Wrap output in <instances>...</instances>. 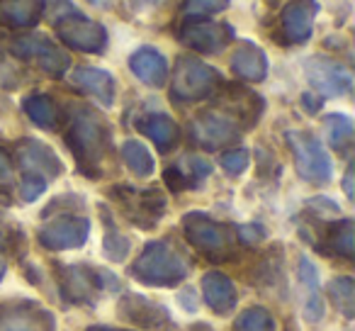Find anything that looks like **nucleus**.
Segmentation results:
<instances>
[{"label": "nucleus", "instance_id": "f257e3e1", "mask_svg": "<svg viewBox=\"0 0 355 331\" xmlns=\"http://www.w3.org/2000/svg\"><path fill=\"white\" fill-rule=\"evenodd\" d=\"M110 127L93 108H76L71 114L66 142L78 161V171L88 178H100L103 158L110 148Z\"/></svg>", "mask_w": 355, "mask_h": 331}, {"label": "nucleus", "instance_id": "f03ea898", "mask_svg": "<svg viewBox=\"0 0 355 331\" xmlns=\"http://www.w3.org/2000/svg\"><path fill=\"white\" fill-rule=\"evenodd\" d=\"M132 278L144 285L153 287H173L188 278L190 263L180 251L168 241H151L144 246L141 256L132 263Z\"/></svg>", "mask_w": 355, "mask_h": 331}, {"label": "nucleus", "instance_id": "7ed1b4c3", "mask_svg": "<svg viewBox=\"0 0 355 331\" xmlns=\"http://www.w3.org/2000/svg\"><path fill=\"white\" fill-rule=\"evenodd\" d=\"M49 17L59 40L69 44L71 49L85 51V54H100L107 46V30L100 22L90 20L80 10H76L69 0H56Z\"/></svg>", "mask_w": 355, "mask_h": 331}, {"label": "nucleus", "instance_id": "20e7f679", "mask_svg": "<svg viewBox=\"0 0 355 331\" xmlns=\"http://www.w3.org/2000/svg\"><path fill=\"white\" fill-rule=\"evenodd\" d=\"M222 85V74L205 61L193 59V56H180L173 74V98L183 103H195L214 95Z\"/></svg>", "mask_w": 355, "mask_h": 331}, {"label": "nucleus", "instance_id": "39448f33", "mask_svg": "<svg viewBox=\"0 0 355 331\" xmlns=\"http://www.w3.org/2000/svg\"><path fill=\"white\" fill-rule=\"evenodd\" d=\"M183 234L200 253L212 261H222L234 248V232L227 224L214 222L202 212H188L183 217Z\"/></svg>", "mask_w": 355, "mask_h": 331}, {"label": "nucleus", "instance_id": "423d86ee", "mask_svg": "<svg viewBox=\"0 0 355 331\" xmlns=\"http://www.w3.org/2000/svg\"><path fill=\"white\" fill-rule=\"evenodd\" d=\"M287 144L292 148V156H295L297 173L306 180V183L324 185L331 180V158L326 153V148L321 146V142L309 132H287Z\"/></svg>", "mask_w": 355, "mask_h": 331}, {"label": "nucleus", "instance_id": "0eeeda50", "mask_svg": "<svg viewBox=\"0 0 355 331\" xmlns=\"http://www.w3.org/2000/svg\"><path fill=\"white\" fill-rule=\"evenodd\" d=\"M114 200L122 203V210L127 219H132L137 227L151 229L158 219L166 214V195L161 188H146V190H134L129 185H114L112 188Z\"/></svg>", "mask_w": 355, "mask_h": 331}, {"label": "nucleus", "instance_id": "6e6552de", "mask_svg": "<svg viewBox=\"0 0 355 331\" xmlns=\"http://www.w3.org/2000/svg\"><path fill=\"white\" fill-rule=\"evenodd\" d=\"M10 51L22 61H37V66L54 78H61L71 69V56L61 46H56L54 42L40 35L20 37L10 44Z\"/></svg>", "mask_w": 355, "mask_h": 331}, {"label": "nucleus", "instance_id": "1a4fd4ad", "mask_svg": "<svg viewBox=\"0 0 355 331\" xmlns=\"http://www.w3.org/2000/svg\"><path fill=\"white\" fill-rule=\"evenodd\" d=\"M193 139L195 144H200L202 148H222L234 144L239 137H241V124L232 117L229 112H222V110H207V112L198 114L193 119Z\"/></svg>", "mask_w": 355, "mask_h": 331}, {"label": "nucleus", "instance_id": "9d476101", "mask_svg": "<svg viewBox=\"0 0 355 331\" xmlns=\"http://www.w3.org/2000/svg\"><path fill=\"white\" fill-rule=\"evenodd\" d=\"M304 76L311 88L326 98H340L353 90V74L343 64L326 56H311L304 64Z\"/></svg>", "mask_w": 355, "mask_h": 331}, {"label": "nucleus", "instance_id": "9b49d317", "mask_svg": "<svg viewBox=\"0 0 355 331\" xmlns=\"http://www.w3.org/2000/svg\"><path fill=\"white\" fill-rule=\"evenodd\" d=\"M0 331H54L49 309L32 300L0 302Z\"/></svg>", "mask_w": 355, "mask_h": 331}, {"label": "nucleus", "instance_id": "f8f14e48", "mask_svg": "<svg viewBox=\"0 0 355 331\" xmlns=\"http://www.w3.org/2000/svg\"><path fill=\"white\" fill-rule=\"evenodd\" d=\"M90 222L78 214H59L40 229V244L49 251H71L88 241Z\"/></svg>", "mask_w": 355, "mask_h": 331}, {"label": "nucleus", "instance_id": "ddd939ff", "mask_svg": "<svg viewBox=\"0 0 355 331\" xmlns=\"http://www.w3.org/2000/svg\"><path fill=\"white\" fill-rule=\"evenodd\" d=\"M110 273H98L90 266H66L61 271V295L71 305H90L103 295V280Z\"/></svg>", "mask_w": 355, "mask_h": 331}, {"label": "nucleus", "instance_id": "4468645a", "mask_svg": "<svg viewBox=\"0 0 355 331\" xmlns=\"http://www.w3.org/2000/svg\"><path fill=\"white\" fill-rule=\"evenodd\" d=\"M232 27L222 22L185 20L178 32V40L200 54H219L232 42Z\"/></svg>", "mask_w": 355, "mask_h": 331}, {"label": "nucleus", "instance_id": "2eb2a0df", "mask_svg": "<svg viewBox=\"0 0 355 331\" xmlns=\"http://www.w3.org/2000/svg\"><path fill=\"white\" fill-rule=\"evenodd\" d=\"M17 161H20L25 176H35L42 180H54L64 171V163L56 151L37 139H22L17 144Z\"/></svg>", "mask_w": 355, "mask_h": 331}, {"label": "nucleus", "instance_id": "dca6fc26", "mask_svg": "<svg viewBox=\"0 0 355 331\" xmlns=\"http://www.w3.org/2000/svg\"><path fill=\"white\" fill-rule=\"evenodd\" d=\"M319 12L316 0H292L280 12V35L287 44H304L314 32V20Z\"/></svg>", "mask_w": 355, "mask_h": 331}, {"label": "nucleus", "instance_id": "f3484780", "mask_svg": "<svg viewBox=\"0 0 355 331\" xmlns=\"http://www.w3.org/2000/svg\"><path fill=\"white\" fill-rule=\"evenodd\" d=\"M119 319L132 326H144V329H161V324L168 321V309L163 305H156L148 297L141 295H124L119 300L117 309Z\"/></svg>", "mask_w": 355, "mask_h": 331}, {"label": "nucleus", "instance_id": "a211bd4d", "mask_svg": "<svg viewBox=\"0 0 355 331\" xmlns=\"http://www.w3.org/2000/svg\"><path fill=\"white\" fill-rule=\"evenodd\" d=\"M129 69L144 85H151V88H161L168 78L166 56L153 46H141V49L134 51L129 56Z\"/></svg>", "mask_w": 355, "mask_h": 331}, {"label": "nucleus", "instance_id": "6ab92c4d", "mask_svg": "<svg viewBox=\"0 0 355 331\" xmlns=\"http://www.w3.org/2000/svg\"><path fill=\"white\" fill-rule=\"evenodd\" d=\"M232 71L241 80H251V83H261L268 76V56L261 46H256L253 42L243 40L236 46L232 56Z\"/></svg>", "mask_w": 355, "mask_h": 331}, {"label": "nucleus", "instance_id": "aec40b11", "mask_svg": "<svg viewBox=\"0 0 355 331\" xmlns=\"http://www.w3.org/2000/svg\"><path fill=\"white\" fill-rule=\"evenodd\" d=\"M202 297L212 312L217 314H229L236 307V285L232 282V278L224 275L219 271H209L202 278Z\"/></svg>", "mask_w": 355, "mask_h": 331}, {"label": "nucleus", "instance_id": "412c9836", "mask_svg": "<svg viewBox=\"0 0 355 331\" xmlns=\"http://www.w3.org/2000/svg\"><path fill=\"white\" fill-rule=\"evenodd\" d=\"M71 80H73L76 88H80L83 93L98 98L105 108H112L114 90H117L114 88L112 74H107V71H103V69H95V66H80V69L73 71Z\"/></svg>", "mask_w": 355, "mask_h": 331}, {"label": "nucleus", "instance_id": "4be33fe9", "mask_svg": "<svg viewBox=\"0 0 355 331\" xmlns=\"http://www.w3.org/2000/svg\"><path fill=\"white\" fill-rule=\"evenodd\" d=\"M44 10V0H0V25L10 30L35 27Z\"/></svg>", "mask_w": 355, "mask_h": 331}, {"label": "nucleus", "instance_id": "5701e85b", "mask_svg": "<svg viewBox=\"0 0 355 331\" xmlns=\"http://www.w3.org/2000/svg\"><path fill=\"white\" fill-rule=\"evenodd\" d=\"M137 127H139V132L146 134V137L156 144L161 153H168L178 144V139H180L178 124L173 122L168 114H161V112L144 114V117L137 122Z\"/></svg>", "mask_w": 355, "mask_h": 331}, {"label": "nucleus", "instance_id": "b1692460", "mask_svg": "<svg viewBox=\"0 0 355 331\" xmlns=\"http://www.w3.org/2000/svg\"><path fill=\"white\" fill-rule=\"evenodd\" d=\"M22 110L25 114L42 129H49L54 132L61 122V112H59V105L49 98V95H42V93H35V95H27L22 100Z\"/></svg>", "mask_w": 355, "mask_h": 331}, {"label": "nucleus", "instance_id": "393cba45", "mask_svg": "<svg viewBox=\"0 0 355 331\" xmlns=\"http://www.w3.org/2000/svg\"><path fill=\"white\" fill-rule=\"evenodd\" d=\"M326 244L340 258L355 256V222L353 219H340L336 224H329L326 229Z\"/></svg>", "mask_w": 355, "mask_h": 331}, {"label": "nucleus", "instance_id": "a878e982", "mask_svg": "<svg viewBox=\"0 0 355 331\" xmlns=\"http://www.w3.org/2000/svg\"><path fill=\"white\" fill-rule=\"evenodd\" d=\"M122 158L134 176L148 178V176L156 171V161H153L151 151H148L141 142H137V139H127V142L122 144Z\"/></svg>", "mask_w": 355, "mask_h": 331}, {"label": "nucleus", "instance_id": "bb28decb", "mask_svg": "<svg viewBox=\"0 0 355 331\" xmlns=\"http://www.w3.org/2000/svg\"><path fill=\"white\" fill-rule=\"evenodd\" d=\"M324 132L329 144L336 148V151H348V146L353 144V119L348 114L334 112L324 119Z\"/></svg>", "mask_w": 355, "mask_h": 331}, {"label": "nucleus", "instance_id": "cd10ccee", "mask_svg": "<svg viewBox=\"0 0 355 331\" xmlns=\"http://www.w3.org/2000/svg\"><path fill=\"white\" fill-rule=\"evenodd\" d=\"M329 295L334 300L336 309L345 316V319H353L355 316V282L353 278L348 275H340L334 278L329 285Z\"/></svg>", "mask_w": 355, "mask_h": 331}, {"label": "nucleus", "instance_id": "c85d7f7f", "mask_svg": "<svg viewBox=\"0 0 355 331\" xmlns=\"http://www.w3.org/2000/svg\"><path fill=\"white\" fill-rule=\"evenodd\" d=\"M234 331H275V319L266 307H248L236 316Z\"/></svg>", "mask_w": 355, "mask_h": 331}, {"label": "nucleus", "instance_id": "c756f323", "mask_svg": "<svg viewBox=\"0 0 355 331\" xmlns=\"http://www.w3.org/2000/svg\"><path fill=\"white\" fill-rule=\"evenodd\" d=\"M229 0H188L180 10L185 20H202L207 15H217V12L227 10Z\"/></svg>", "mask_w": 355, "mask_h": 331}, {"label": "nucleus", "instance_id": "7c9ffc66", "mask_svg": "<svg viewBox=\"0 0 355 331\" xmlns=\"http://www.w3.org/2000/svg\"><path fill=\"white\" fill-rule=\"evenodd\" d=\"M129 248H132L129 239L122 237V234H119L117 229L110 224L107 234H105V239H103V253H105V256H107L110 261H114V263H122L124 258L129 256Z\"/></svg>", "mask_w": 355, "mask_h": 331}, {"label": "nucleus", "instance_id": "2f4dec72", "mask_svg": "<svg viewBox=\"0 0 355 331\" xmlns=\"http://www.w3.org/2000/svg\"><path fill=\"white\" fill-rule=\"evenodd\" d=\"M248 161H251V156L246 148H232V151L222 153V169L229 176H241L248 169Z\"/></svg>", "mask_w": 355, "mask_h": 331}, {"label": "nucleus", "instance_id": "473e14b6", "mask_svg": "<svg viewBox=\"0 0 355 331\" xmlns=\"http://www.w3.org/2000/svg\"><path fill=\"white\" fill-rule=\"evenodd\" d=\"M20 69L12 64L10 59L6 56V51L0 49V88L6 90H15L20 85Z\"/></svg>", "mask_w": 355, "mask_h": 331}, {"label": "nucleus", "instance_id": "72a5a7b5", "mask_svg": "<svg viewBox=\"0 0 355 331\" xmlns=\"http://www.w3.org/2000/svg\"><path fill=\"white\" fill-rule=\"evenodd\" d=\"M185 163L190 166V171H183L185 178H188V183H190V188L198 185V183H202V180L212 173V163L205 161V158H200V156H188V161Z\"/></svg>", "mask_w": 355, "mask_h": 331}, {"label": "nucleus", "instance_id": "f704fd0d", "mask_svg": "<svg viewBox=\"0 0 355 331\" xmlns=\"http://www.w3.org/2000/svg\"><path fill=\"white\" fill-rule=\"evenodd\" d=\"M300 280L309 292H319V273H316L314 263L306 256L300 258Z\"/></svg>", "mask_w": 355, "mask_h": 331}, {"label": "nucleus", "instance_id": "c9c22d12", "mask_svg": "<svg viewBox=\"0 0 355 331\" xmlns=\"http://www.w3.org/2000/svg\"><path fill=\"white\" fill-rule=\"evenodd\" d=\"M44 190H46V180L35 178V176H25L20 193H22V200H25V203H35Z\"/></svg>", "mask_w": 355, "mask_h": 331}, {"label": "nucleus", "instance_id": "e433bc0d", "mask_svg": "<svg viewBox=\"0 0 355 331\" xmlns=\"http://www.w3.org/2000/svg\"><path fill=\"white\" fill-rule=\"evenodd\" d=\"M163 180H166V185L173 190V193H180V190L190 188L188 178H185V173H183V169H180V166H171V169H166Z\"/></svg>", "mask_w": 355, "mask_h": 331}, {"label": "nucleus", "instance_id": "4c0bfd02", "mask_svg": "<svg viewBox=\"0 0 355 331\" xmlns=\"http://www.w3.org/2000/svg\"><path fill=\"white\" fill-rule=\"evenodd\" d=\"M236 237L241 239L243 244H251V246H256V244L263 241V237H266V229L258 227V224H246V227L236 229Z\"/></svg>", "mask_w": 355, "mask_h": 331}, {"label": "nucleus", "instance_id": "58836bf2", "mask_svg": "<svg viewBox=\"0 0 355 331\" xmlns=\"http://www.w3.org/2000/svg\"><path fill=\"white\" fill-rule=\"evenodd\" d=\"M304 316L309 321H319L324 316V302H321L319 292H309V300H306L304 307Z\"/></svg>", "mask_w": 355, "mask_h": 331}, {"label": "nucleus", "instance_id": "ea45409f", "mask_svg": "<svg viewBox=\"0 0 355 331\" xmlns=\"http://www.w3.org/2000/svg\"><path fill=\"white\" fill-rule=\"evenodd\" d=\"M12 185V163L8 153L0 148V190H8Z\"/></svg>", "mask_w": 355, "mask_h": 331}, {"label": "nucleus", "instance_id": "a19ab883", "mask_svg": "<svg viewBox=\"0 0 355 331\" xmlns=\"http://www.w3.org/2000/svg\"><path fill=\"white\" fill-rule=\"evenodd\" d=\"M302 105H304V108L309 110L311 114H314V112H319V110H321V100H319V98L314 100V95H309V93H304V95H302Z\"/></svg>", "mask_w": 355, "mask_h": 331}, {"label": "nucleus", "instance_id": "79ce46f5", "mask_svg": "<svg viewBox=\"0 0 355 331\" xmlns=\"http://www.w3.org/2000/svg\"><path fill=\"white\" fill-rule=\"evenodd\" d=\"M353 173H355V169H353V163H350L348 171H345V180H343L345 195H348L350 200H353V195H355V190H353Z\"/></svg>", "mask_w": 355, "mask_h": 331}, {"label": "nucleus", "instance_id": "37998d69", "mask_svg": "<svg viewBox=\"0 0 355 331\" xmlns=\"http://www.w3.org/2000/svg\"><path fill=\"white\" fill-rule=\"evenodd\" d=\"M129 3H132V6L137 8V10H146V8L158 6V3H161V0H129Z\"/></svg>", "mask_w": 355, "mask_h": 331}, {"label": "nucleus", "instance_id": "c03bdc74", "mask_svg": "<svg viewBox=\"0 0 355 331\" xmlns=\"http://www.w3.org/2000/svg\"><path fill=\"white\" fill-rule=\"evenodd\" d=\"M190 331H214V329L209 324H193L190 326Z\"/></svg>", "mask_w": 355, "mask_h": 331}, {"label": "nucleus", "instance_id": "a18cd8bd", "mask_svg": "<svg viewBox=\"0 0 355 331\" xmlns=\"http://www.w3.org/2000/svg\"><path fill=\"white\" fill-rule=\"evenodd\" d=\"M88 3H93V6H98V8H107L112 0H88Z\"/></svg>", "mask_w": 355, "mask_h": 331}, {"label": "nucleus", "instance_id": "49530a36", "mask_svg": "<svg viewBox=\"0 0 355 331\" xmlns=\"http://www.w3.org/2000/svg\"><path fill=\"white\" fill-rule=\"evenodd\" d=\"M88 331H114V329H110V326H90Z\"/></svg>", "mask_w": 355, "mask_h": 331}, {"label": "nucleus", "instance_id": "de8ad7c7", "mask_svg": "<svg viewBox=\"0 0 355 331\" xmlns=\"http://www.w3.org/2000/svg\"><path fill=\"white\" fill-rule=\"evenodd\" d=\"M3 278H6V261L0 258V280H3Z\"/></svg>", "mask_w": 355, "mask_h": 331}]
</instances>
